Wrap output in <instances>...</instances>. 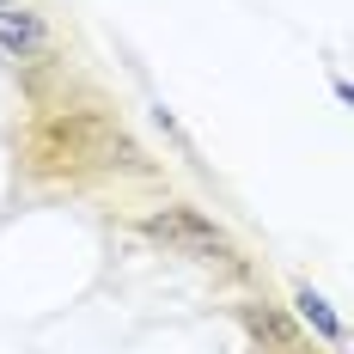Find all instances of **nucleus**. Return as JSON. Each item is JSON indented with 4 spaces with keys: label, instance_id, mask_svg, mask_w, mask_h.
I'll use <instances>...</instances> for the list:
<instances>
[{
    "label": "nucleus",
    "instance_id": "nucleus-2",
    "mask_svg": "<svg viewBox=\"0 0 354 354\" xmlns=\"http://www.w3.org/2000/svg\"><path fill=\"white\" fill-rule=\"evenodd\" d=\"M49 43H55V37H49V19H43V12L19 6V0H12V6H0V49H6V55H19V62H25V55H43Z\"/></svg>",
    "mask_w": 354,
    "mask_h": 354
},
{
    "label": "nucleus",
    "instance_id": "nucleus-3",
    "mask_svg": "<svg viewBox=\"0 0 354 354\" xmlns=\"http://www.w3.org/2000/svg\"><path fill=\"white\" fill-rule=\"evenodd\" d=\"M293 306H299V318L312 324V330H318V336L330 342V348L342 342V324L330 318V306H324V293H312V287H299V293H293Z\"/></svg>",
    "mask_w": 354,
    "mask_h": 354
},
{
    "label": "nucleus",
    "instance_id": "nucleus-4",
    "mask_svg": "<svg viewBox=\"0 0 354 354\" xmlns=\"http://www.w3.org/2000/svg\"><path fill=\"white\" fill-rule=\"evenodd\" d=\"M0 6H12V0H0Z\"/></svg>",
    "mask_w": 354,
    "mask_h": 354
},
{
    "label": "nucleus",
    "instance_id": "nucleus-1",
    "mask_svg": "<svg viewBox=\"0 0 354 354\" xmlns=\"http://www.w3.org/2000/svg\"><path fill=\"white\" fill-rule=\"evenodd\" d=\"M141 232L159 239V245H171L177 257H196V263H232V257H239V245L196 208H159V214L141 220Z\"/></svg>",
    "mask_w": 354,
    "mask_h": 354
}]
</instances>
